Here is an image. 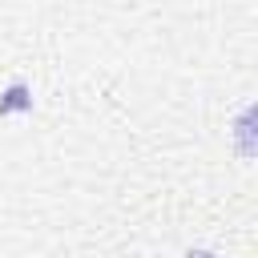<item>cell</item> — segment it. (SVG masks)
<instances>
[{"label": "cell", "mask_w": 258, "mask_h": 258, "mask_svg": "<svg viewBox=\"0 0 258 258\" xmlns=\"http://www.w3.org/2000/svg\"><path fill=\"white\" fill-rule=\"evenodd\" d=\"M189 258H210V254H189Z\"/></svg>", "instance_id": "6da1fadb"}]
</instances>
